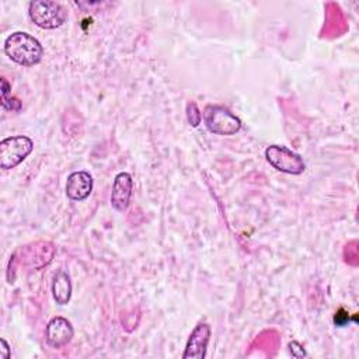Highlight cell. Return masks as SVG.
I'll use <instances>...</instances> for the list:
<instances>
[{
  "instance_id": "6da1fadb",
  "label": "cell",
  "mask_w": 359,
  "mask_h": 359,
  "mask_svg": "<svg viewBox=\"0 0 359 359\" xmlns=\"http://www.w3.org/2000/svg\"><path fill=\"white\" fill-rule=\"evenodd\" d=\"M4 53L20 66H34L41 62L43 48L31 34L15 31L6 38Z\"/></svg>"
},
{
  "instance_id": "7a4b0ae2",
  "label": "cell",
  "mask_w": 359,
  "mask_h": 359,
  "mask_svg": "<svg viewBox=\"0 0 359 359\" xmlns=\"http://www.w3.org/2000/svg\"><path fill=\"white\" fill-rule=\"evenodd\" d=\"M28 15L36 27L42 29H55L63 25L67 18V11L57 1L35 0L28 3Z\"/></svg>"
},
{
  "instance_id": "3957f363",
  "label": "cell",
  "mask_w": 359,
  "mask_h": 359,
  "mask_svg": "<svg viewBox=\"0 0 359 359\" xmlns=\"http://www.w3.org/2000/svg\"><path fill=\"white\" fill-rule=\"evenodd\" d=\"M202 121L210 133L230 136L241 129V121L230 109L222 105L209 104L202 112Z\"/></svg>"
},
{
  "instance_id": "277c9868",
  "label": "cell",
  "mask_w": 359,
  "mask_h": 359,
  "mask_svg": "<svg viewBox=\"0 0 359 359\" xmlns=\"http://www.w3.org/2000/svg\"><path fill=\"white\" fill-rule=\"evenodd\" d=\"M34 149V142L24 135L4 137L0 142V167L11 170L22 163Z\"/></svg>"
},
{
  "instance_id": "5b68a950",
  "label": "cell",
  "mask_w": 359,
  "mask_h": 359,
  "mask_svg": "<svg viewBox=\"0 0 359 359\" xmlns=\"http://www.w3.org/2000/svg\"><path fill=\"white\" fill-rule=\"evenodd\" d=\"M266 161L278 171L299 175L306 170L303 158L290 149L279 144H271L265 149Z\"/></svg>"
},
{
  "instance_id": "8992f818",
  "label": "cell",
  "mask_w": 359,
  "mask_h": 359,
  "mask_svg": "<svg viewBox=\"0 0 359 359\" xmlns=\"http://www.w3.org/2000/svg\"><path fill=\"white\" fill-rule=\"evenodd\" d=\"M73 334L74 331H73L72 323L67 318L60 316L50 318L45 328V338L48 345L56 349L67 345L72 341Z\"/></svg>"
},
{
  "instance_id": "52a82bcc",
  "label": "cell",
  "mask_w": 359,
  "mask_h": 359,
  "mask_svg": "<svg viewBox=\"0 0 359 359\" xmlns=\"http://www.w3.org/2000/svg\"><path fill=\"white\" fill-rule=\"evenodd\" d=\"M210 325L206 323H199L191 332L185 351L182 353L184 359H203L206 356L208 344L210 339Z\"/></svg>"
},
{
  "instance_id": "ba28073f",
  "label": "cell",
  "mask_w": 359,
  "mask_h": 359,
  "mask_svg": "<svg viewBox=\"0 0 359 359\" xmlns=\"http://www.w3.org/2000/svg\"><path fill=\"white\" fill-rule=\"evenodd\" d=\"M133 191V180L129 172H118L114 178L111 191V206L116 212H125L129 206Z\"/></svg>"
},
{
  "instance_id": "9c48e42d",
  "label": "cell",
  "mask_w": 359,
  "mask_h": 359,
  "mask_svg": "<svg viewBox=\"0 0 359 359\" xmlns=\"http://www.w3.org/2000/svg\"><path fill=\"white\" fill-rule=\"evenodd\" d=\"M93 191V177L87 171H74L67 177L66 195L72 201H83Z\"/></svg>"
},
{
  "instance_id": "30bf717a",
  "label": "cell",
  "mask_w": 359,
  "mask_h": 359,
  "mask_svg": "<svg viewBox=\"0 0 359 359\" xmlns=\"http://www.w3.org/2000/svg\"><path fill=\"white\" fill-rule=\"evenodd\" d=\"M52 296L60 306L67 304L72 297V282L66 271H57L52 282Z\"/></svg>"
},
{
  "instance_id": "8fae6325",
  "label": "cell",
  "mask_w": 359,
  "mask_h": 359,
  "mask_svg": "<svg viewBox=\"0 0 359 359\" xmlns=\"http://www.w3.org/2000/svg\"><path fill=\"white\" fill-rule=\"evenodd\" d=\"M187 119H188V122L192 128L199 126V123L202 121V112L198 108L195 101H188L187 102Z\"/></svg>"
},
{
  "instance_id": "7c38bea8",
  "label": "cell",
  "mask_w": 359,
  "mask_h": 359,
  "mask_svg": "<svg viewBox=\"0 0 359 359\" xmlns=\"http://www.w3.org/2000/svg\"><path fill=\"white\" fill-rule=\"evenodd\" d=\"M287 348H289L292 356H294V358H304V356L307 355L306 351H304V348H303V345H300L297 341L289 342Z\"/></svg>"
},
{
  "instance_id": "4fadbf2b",
  "label": "cell",
  "mask_w": 359,
  "mask_h": 359,
  "mask_svg": "<svg viewBox=\"0 0 359 359\" xmlns=\"http://www.w3.org/2000/svg\"><path fill=\"white\" fill-rule=\"evenodd\" d=\"M0 345H1V348H0V358H1V359H8L10 355H11V348H10V345L7 344V341H6L4 338L0 339Z\"/></svg>"
}]
</instances>
